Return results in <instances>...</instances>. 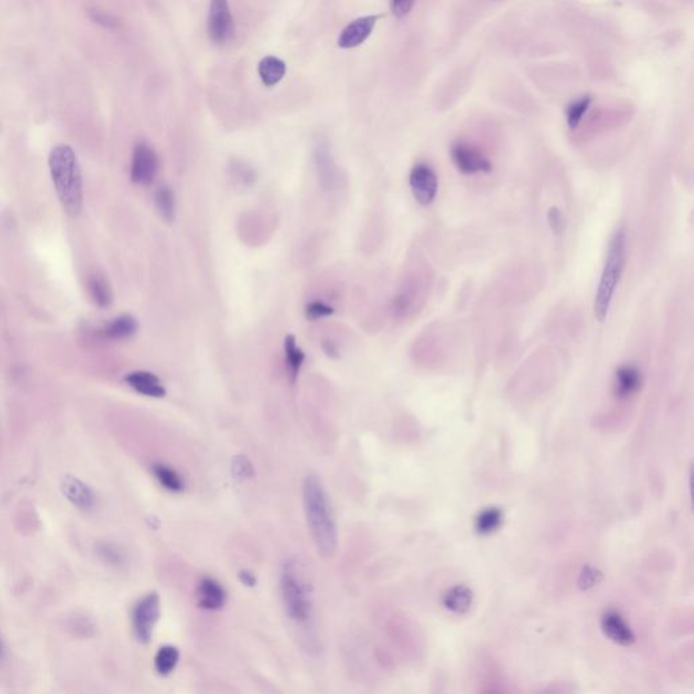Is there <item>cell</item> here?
Segmentation results:
<instances>
[{"label":"cell","instance_id":"obj_1","mask_svg":"<svg viewBox=\"0 0 694 694\" xmlns=\"http://www.w3.org/2000/svg\"><path fill=\"white\" fill-rule=\"evenodd\" d=\"M304 513L309 533L320 556L331 558L338 546V526L330 496L321 479L309 473L302 486Z\"/></svg>","mask_w":694,"mask_h":694},{"label":"cell","instance_id":"obj_13","mask_svg":"<svg viewBox=\"0 0 694 694\" xmlns=\"http://www.w3.org/2000/svg\"><path fill=\"white\" fill-rule=\"evenodd\" d=\"M198 605L207 610H219L224 606L226 593L224 587L213 578H204L197 589Z\"/></svg>","mask_w":694,"mask_h":694},{"label":"cell","instance_id":"obj_30","mask_svg":"<svg viewBox=\"0 0 694 694\" xmlns=\"http://www.w3.org/2000/svg\"><path fill=\"white\" fill-rule=\"evenodd\" d=\"M413 4H415V0H392L391 10H392L394 17L403 18L407 14H410V11L413 10Z\"/></svg>","mask_w":694,"mask_h":694},{"label":"cell","instance_id":"obj_25","mask_svg":"<svg viewBox=\"0 0 694 694\" xmlns=\"http://www.w3.org/2000/svg\"><path fill=\"white\" fill-rule=\"evenodd\" d=\"M89 292L95 304L101 308H106L112 302V292L109 285L101 277H91L89 281Z\"/></svg>","mask_w":694,"mask_h":694},{"label":"cell","instance_id":"obj_14","mask_svg":"<svg viewBox=\"0 0 694 694\" xmlns=\"http://www.w3.org/2000/svg\"><path fill=\"white\" fill-rule=\"evenodd\" d=\"M127 384L139 394L150 396V397H163L166 396V388L162 381L150 372H133L125 377Z\"/></svg>","mask_w":694,"mask_h":694},{"label":"cell","instance_id":"obj_29","mask_svg":"<svg viewBox=\"0 0 694 694\" xmlns=\"http://www.w3.org/2000/svg\"><path fill=\"white\" fill-rule=\"evenodd\" d=\"M548 223L553 233L560 235L564 229V217L562 210L558 207H551L548 212Z\"/></svg>","mask_w":694,"mask_h":694},{"label":"cell","instance_id":"obj_33","mask_svg":"<svg viewBox=\"0 0 694 694\" xmlns=\"http://www.w3.org/2000/svg\"><path fill=\"white\" fill-rule=\"evenodd\" d=\"M240 578H242V581H243V583H245L247 586H254V583H255V578H254L251 574H248V572H242Z\"/></svg>","mask_w":694,"mask_h":694},{"label":"cell","instance_id":"obj_27","mask_svg":"<svg viewBox=\"0 0 694 694\" xmlns=\"http://www.w3.org/2000/svg\"><path fill=\"white\" fill-rule=\"evenodd\" d=\"M89 17L90 19L101 25V26H105V27H109V29H115L118 27V19L113 17L112 14L106 13V11H102L99 8H89Z\"/></svg>","mask_w":694,"mask_h":694},{"label":"cell","instance_id":"obj_15","mask_svg":"<svg viewBox=\"0 0 694 694\" xmlns=\"http://www.w3.org/2000/svg\"><path fill=\"white\" fill-rule=\"evenodd\" d=\"M63 492L75 506L83 510H90L95 505V496L93 491L82 483L79 479L68 476L63 480Z\"/></svg>","mask_w":694,"mask_h":694},{"label":"cell","instance_id":"obj_16","mask_svg":"<svg viewBox=\"0 0 694 694\" xmlns=\"http://www.w3.org/2000/svg\"><path fill=\"white\" fill-rule=\"evenodd\" d=\"M259 76L263 84L267 87H273L278 84L286 74V65L281 58L274 56H267L262 58L258 68Z\"/></svg>","mask_w":694,"mask_h":694},{"label":"cell","instance_id":"obj_28","mask_svg":"<svg viewBox=\"0 0 694 694\" xmlns=\"http://www.w3.org/2000/svg\"><path fill=\"white\" fill-rule=\"evenodd\" d=\"M232 469H233V473L236 475L238 479H247V477H251L252 476V465L251 463L243 457V456H238L233 463H232Z\"/></svg>","mask_w":694,"mask_h":694},{"label":"cell","instance_id":"obj_21","mask_svg":"<svg viewBox=\"0 0 694 694\" xmlns=\"http://www.w3.org/2000/svg\"><path fill=\"white\" fill-rule=\"evenodd\" d=\"M503 521L502 510L498 507H489L483 510L476 518V530L480 534L494 533Z\"/></svg>","mask_w":694,"mask_h":694},{"label":"cell","instance_id":"obj_18","mask_svg":"<svg viewBox=\"0 0 694 694\" xmlns=\"http://www.w3.org/2000/svg\"><path fill=\"white\" fill-rule=\"evenodd\" d=\"M137 320L131 315H121L118 318L106 326L105 334L109 339L113 340H122V339L131 338V335L136 334L137 331Z\"/></svg>","mask_w":694,"mask_h":694},{"label":"cell","instance_id":"obj_20","mask_svg":"<svg viewBox=\"0 0 694 694\" xmlns=\"http://www.w3.org/2000/svg\"><path fill=\"white\" fill-rule=\"evenodd\" d=\"M153 475L159 480V483L171 492H181L185 488V483L181 475L169 465L165 464L153 465Z\"/></svg>","mask_w":694,"mask_h":694},{"label":"cell","instance_id":"obj_17","mask_svg":"<svg viewBox=\"0 0 694 694\" xmlns=\"http://www.w3.org/2000/svg\"><path fill=\"white\" fill-rule=\"evenodd\" d=\"M472 591L467 586H454L451 590L444 596V605L446 609H449L454 613L463 615L468 612L470 605H472Z\"/></svg>","mask_w":694,"mask_h":694},{"label":"cell","instance_id":"obj_19","mask_svg":"<svg viewBox=\"0 0 694 694\" xmlns=\"http://www.w3.org/2000/svg\"><path fill=\"white\" fill-rule=\"evenodd\" d=\"M283 349H285V358H286V365H288V369H289V375H290L292 381L295 383L296 378H297V375H299V372H300L305 356H304V353H302L300 347H297L296 338L293 335H288L285 338Z\"/></svg>","mask_w":694,"mask_h":694},{"label":"cell","instance_id":"obj_5","mask_svg":"<svg viewBox=\"0 0 694 694\" xmlns=\"http://www.w3.org/2000/svg\"><path fill=\"white\" fill-rule=\"evenodd\" d=\"M159 616L160 600L156 593H150L137 602L133 609V629L139 641L150 643Z\"/></svg>","mask_w":694,"mask_h":694},{"label":"cell","instance_id":"obj_6","mask_svg":"<svg viewBox=\"0 0 694 694\" xmlns=\"http://www.w3.org/2000/svg\"><path fill=\"white\" fill-rule=\"evenodd\" d=\"M410 188L413 198L423 207L432 205L438 194V176L432 166L428 163H418L410 172Z\"/></svg>","mask_w":694,"mask_h":694},{"label":"cell","instance_id":"obj_22","mask_svg":"<svg viewBox=\"0 0 694 694\" xmlns=\"http://www.w3.org/2000/svg\"><path fill=\"white\" fill-rule=\"evenodd\" d=\"M178 662H179L178 648L174 645H163L155 657L156 671L162 676H169V673L176 667Z\"/></svg>","mask_w":694,"mask_h":694},{"label":"cell","instance_id":"obj_4","mask_svg":"<svg viewBox=\"0 0 694 694\" xmlns=\"http://www.w3.org/2000/svg\"><path fill=\"white\" fill-rule=\"evenodd\" d=\"M280 583L286 615L296 624H307L312 617V596L300 563L286 560L282 565Z\"/></svg>","mask_w":694,"mask_h":694},{"label":"cell","instance_id":"obj_34","mask_svg":"<svg viewBox=\"0 0 694 694\" xmlns=\"http://www.w3.org/2000/svg\"><path fill=\"white\" fill-rule=\"evenodd\" d=\"M1 650H3V647H1V641H0V654H1Z\"/></svg>","mask_w":694,"mask_h":694},{"label":"cell","instance_id":"obj_8","mask_svg":"<svg viewBox=\"0 0 694 694\" xmlns=\"http://www.w3.org/2000/svg\"><path fill=\"white\" fill-rule=\"evenodd\" d=\"M207 32L216 44H226L235 33V23L228 0H210Z\"/></svg>","mask_w":694,"mask_h":694},{"label":"cell","instance_id":"obj_9","mask_svg":"<svg viewBox=\"0 0 694 694\" xmlns=\"http://www.w3.org/2000/svg\"><path fill=\"white\" fill-rule=\"evenodd\" d=\"M158 156L147 143H139L131 156V182L148 186L158 174Z\"/></svg>","mask_w":694,"mask_h":694},{"label":"cell","instance_id":"obj_11","mask_svg":"<svg viewBox=\"0 0 694 694\" xmlns=\"http://www.w3.org/2000/svg\"><path fill=\"white\" fill-rule=\"evenodd\" d=\"M643 384L641 372L635 365H621L615 373L613 381V394L619 399L625 400L638 394Z\"/></svg>","mask_w":694,"mask_h":694},{"label":"cell","instance_id":"obj_26","mask_svg":"<svg viewBox=\"0 0 694 694\" xmlns=\"http://www.w3.org/2000/svg\"><path fill=\"white\" fill-rule=\"evenodd\" d=\"M333 314H334V308L324 304V302H320V301L309 302L305 308V315L308 319L311 320L321 319V318H326V316L333 315Z\"/></svg>","mask_w":694,"mask_h":694},{"label":"cell","instance_id":"obj_32","mask_svg":"<svg viewBox=\"0 0 694 694\" xmlns=\"http://www.w3.org/2000/svg\"><path fill=\"white\" fill-rule=\"evenodd\" d=\"M324 345H326V346H328V349H327V347H324V350H326V353H327L328 356H338V350H337V347L334 346V343H333V342H326Z\"/></svg>","mask_w":694,"mask_h":694},{"label":"cell","instance_id":"obj_24","mask_svg":"<svg viewBox=\"0 0 694 694\" xmlns=\"http://www.w3.org/2000/svg\"><path fill=\"white\" fill-rule=\"evenodd\" d=\"M591 102H593L591 96L584 95V96H581L579 99H577L568 105L565 117H567V125L570 127V129H575L579 127L584 114L589 112V109L591 106Z\"/></svg>","mask_w":694,"mask_h":694},{"label":"cell","instance_id":"obj_10","mask_svg":"<svg viewBox=\"0 0 694 694\" xmlns=\"http://www.w3.org/2000/svg\"><path fill=\"white\" fill-rule=\"evenodd\" d=\"M380 15H368L350 22L339 34V48L352 49L364 44L375 29Z\"/></svg>","mask_w":694,"mask_h":694},{"label":"cell","instance_id":"obj_2","mask_svg":"<svg viewBox=\"0 0 694 694\" xmlns=\"http://www.w3.org/2000/svg\"><path fill=\"white\" fill-rule=\"evenodd\" d=\"M49 169L65 213L71 217L79 216L83 205V188L74 150L70 146L55 147L49 155Z\"/></svg>","mask_w":694,"mask_h":694},{"label":"cell","instance_id":"obj_23","mask_svg":"<svg viewBox=\"0 0 694 694\" xmlns=\"http://www.w3.org/2000/svg\"><path fill=\"white\" fill-rule=\"evenodd\" d=\"M155 204L160 216L166 221H174L175 219V195L169 186H160L155 193Z\"/></svg>","mask_w":694,"mask_h":694},{"label":"cell","instance_id":"obj_31","mask_svg":"<svg viewBox=\"0 0 694 694\" xmlns=\"http://www.w3.org/2000/svg\"><path fill=\"white\" fill-rule=\"evenodd\" d=\"M600 575L598 574L597 570L594 568H584L583 574L581 575V581H579V584H581V589H590L593 586H596V583H598V578Z\"/></svg>","mask_w":694,"mask_h":694},{"label":"cell","instance_id":"obj_12","mask_svg":"<svg viewBox=\"0 0 694 694\" xmlns=\"http://www.w3.org/2000/svg\"><path fill=\"white\" fill-rule=\"evenodd\" d=\"M600 625L603 634L621 645H629L636 638L628 622L622 619V616L616 610L606 612L602 617Z\"/></svg>","mask_w":694,"mask_h":694},{"label":"cell","instance_id":"obj_3","mask_svg":"<svg viewBox=\"0 0 694 694\" xmlns=\"http://www.w3.org/2000/svg\"><path fill=\"white\" fill-rule=\"evenodd\" d=\"M626 263V233L624 228L613 235L603 270L600 274V283L594 297V316L597 320H605L610 309L615 293L617 290L621 276L624 273Z\"/></svg>","mask_w":694,"mask_h":694},{"label":"cell","instance_id":"obj_7","mask_svg":"<svg viewBox=\"0 0 694 694\" xmlns=\"http://www.w3.org/2000/svg\"><path fill=\"white\" fill-rule=\"evenodd\" d=\"M451 156L454 167L464 175L489 172L492 169L491 162L482 150L463 141L451 144Z\"/></svg>","mask_w":694,"mask_h":694}]
</instances>
